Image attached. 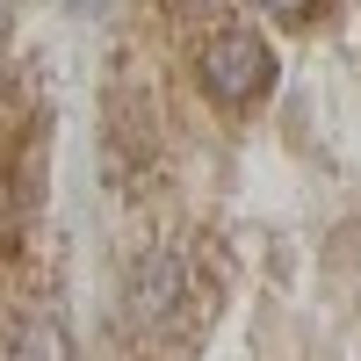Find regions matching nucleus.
<instances>
[{"label": "nucleus", "instance_id": "obj_3", "mask_svg": "<svg viewBox=\"0 0 361 361\" xmlns=\"http://www.w3.org/2000/svg\"><path fill=\"white\" fill-rule=\"evenodd\" d=\"M260 8H267V15H289V22H304V8H311V0H260Z\"/></svg>", "mask_w": 361, "mask_h": 361}, {"label": "nucleus", "instance_id": "obj_1", "mask_svg": "<svg viewBox=\"0 0 361 361\" xmlns=\"http://www.w3.org/2000/svg\"><path fill=\"white\" fill-rule=\"evenodd\" d=\"M195 73H202V87H209L224 109H238V102L267 94V80H275V51H267L253 29H217V37L202 44Z\"/></svg>", "mask_w": 361, "mask_h": 361}, {"label": "nucleus", "instance_id": "obj_2", "mask_svg": "<svg viewBox=\"0 0 361 361\" xmlns=\"http://www.w3.org/2000/svg\"><path fill=\"white\" fill-rule=\"evenodd\" d=\"M180 304V260L173 253H145L130 267V311L137 318H166Z\"/></svg>", "mask_w": 361, "mask_h": 361}]
</instances>
